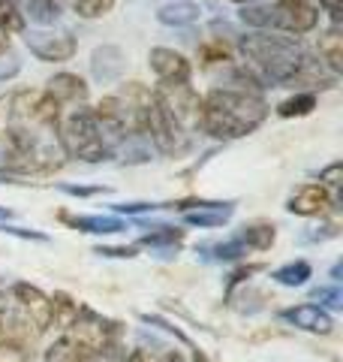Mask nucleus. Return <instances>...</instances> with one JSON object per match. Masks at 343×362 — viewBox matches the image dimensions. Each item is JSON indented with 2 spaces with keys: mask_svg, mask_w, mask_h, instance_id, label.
Returning <instances> with one entry per match:
<instances>
[{
  "mask_svg": "<svg viewBox=\"0 0 343 362\" xmlns=\"http://www.w3.org/2000/svg\"><path fill=\"white\" fill-rule=\"evenodd\" d=\"M238 52L244 58V66L262 82V88H295L313 94V88L325 90L337 82V76L301 40L286 37V33H244L238 40Z\"/></svg>",
  "mask_w": 343,
  "mask_h": 362,
  "instance_id": "obj_1",
  "label": "nucleus"
},
{
  "mask_svg": "<svg viewBox=\"0 0 343 362\" xmlns=\"http://www.w3.org/2000/svg\"><path fill=\"white\" fill-rule=\"evenodd\" d=\"M268 112L271 109L262 94L235 88H211L199 103V130L223 142L244 139L265 124Z\"/></svg>",
  "mask_w": 343,
  "mask_h": 362,
  "instance_id": "obj_2",
  "label": "nucleus"
},
{
  "mask_svg": "<svg viewBox=\"0 0 343 362\" xmlns=\"http://www.w3.org/2000/svg\"><path fill=\"white\" fill-rule=\"evenodd\" d=\"M54 139H57L61 154L70 157V160H78V163H106L114 157L112 142L106 139V133H102V127L97 124L94 112L85 106H78L66 118H61Z\"/></svg>",
  "mask_w": 343,
  "mask_h": 362,
  "instance_id": "obj_3",
  "label": "nucleus"
},
{
  "mask_svg": "<svg viewBox=\"0 0 343 362\" xmlns=\"http://www.w3.org/2000/svg\"><path fill=\"white\" fill-rule=\"evenodd\" d=\"M238 18L253 30L286 33V37H304L319 28V9L311 4H277V0H256V4L241 6Z\"/></svg>",
  "mask_w": 343,
  "mask_h": 362,
  "instance_id": "obj_4",
  "label": "nucleus"
},
{
  "mask_svg": "<svg viewBox=\"0 0 343 362\" xmlns=\"http://www.w3.org/2000/svg\"><path fill=\"white\" fill-rule=\"evenodd\" d=\"M61 118H64V109L45 90H16L9 97V127H18L49 139L52 133H57Z\"/></svg>",
  "mask_w": 343,
  "mask_h": 362,
  "instance_id": "obj_5",
  "label": "nucleus"
},
{
  "mask_svg": "<svg viewBox=\"0 0 343 362\" xmlns=\"http://www.w3.org/2000/svg\"><path fill=\"white\" fill-rule=\"evenodd\" d=\"M40 329L30 317L13 305L6 296L0 299V350L13 356H28L40 341Z\"/></svg>",
  "mask_w": 343,
  "mask_h": 362,
  "instance_id": "obj_6",
  "label": "nucleus"
},
{
  "mask_svg": "<svg viewBox=\"0 0 343 362\" xmlns=\"http://www.w3.org/2000/svg\"><path fill=\"white\" fill-rule=\"evenodd\" d=\"M145 139L154 145V148L160 154H169V157H178V154H184L190 151V133L181 127V124L169 115V112L157 103V97H154V106L151 112H148V127H145Z\"/></svg>",
  "mask_w": 343,
  "mask_h": 362,
  "instance_id": "obj_7",
  "label": "nucleus"
},
{
  "mask_svg": "<svg viewBox=\"0 0 343 362\" xmlns=\"http://www.w3.org/2000/svg\"><path fill=\"white\" fill-rule=\"evenodd\" d=\"M154 97L184 130L199 127V103H202V97L196 94V88H193L190 82H160L154 88Z\"/></svg>",
  "mask_w": 343,
  "mask_h": 362,
  "instance_id": "obj_8",
  "label": "nucleus"
},
{
  "mask_svg": "<svg viewBox=\"0 0 343 362\" xmlns=\"http://www.w3.org/2000/svg\"><path fill=\"white\" fill-rule=\"evenodd\" d=\"M25 45L33 58L42 64H66L78 52V42L70 30H49V28L25 30Z\"/></svg>",
  "mask_w": 343,
  "mask_h": 362,
  "instance_id": "obj_9",
  "label": "nucleus"
},
{
  "mask_svg": "<svg viewBox=\"0 0 343 362\" xmlns=\"http://www.w3.org/2000/svg\"><path fill=\"white\" fill-rule=\"evenodd\" d=\"M6 299L18 305L33 323H37L40 332H49V320H52V299L49 293H42L37 284H28V281H16L6 290Z\"/></svg>",
  "mask_w": 343,
  "mask_h": 362,
  "instance_id": "obj_10",
  "label": "nucleus"
},
{
  "mask_svg": "<svg viewBox=\"0 0 343 362\" xmlns=\"http://www.w3.org/2000/svg\"><path fill=\"white\" fill-rule=\"evenodd\" d=\"M335 209V197L328 194L323 185H299L292 190V197L286 199V211L299 214V218H325Z\"/></svg>",
  "mask_w": 343,
  "mask_h": 362,
  "instance_id": "obj_11",
  "label": "nucleus"
},
{
  "mask_svg": "<svg viewBox=\"0 0 343 362\" xmlns=\"http://www.w3.org/2000/svg\"><path fill=\"white\" fill-rule=\"evenodd\" d=\"M280 320L295 326V329H301V332H311V335H331L335 332V317H331L325 308H319L316 302H301V305H292V308H283Z\"/></svg>",
  "mask_w": 343,
  "mask_h": 362,
  "instance_id": "obj_12",
  "label": "nucleus"
},
{
  "mask_svg": "<svg viewBox=\"0 0 343 362\" xmlns=\"http://www.w3.org/2000/svg\"><path fill=\"white\" fill-rule=\"evenodd\" d=\"M148 66L154 70L160 82H190L193 76V64L181 52L166 49V45H154L148 52Z\"/></svg>",
  "mask_w": 343,
  "mask_h": 362,
  "instance_id": "obj_13",
  "label": "nucleus"
},
{
  "mask_svg": "<svg viewBox=\"0 0 343 362\" xmlns=\"http://www.w3.org/2000/svg\"><path fill=\"white\" fill-rule=\"evenodd\" d=\"M42 90L61 109L64 106H85V100H88V82L78 73H54Z\"/></svg>",
  "mask_w": 343,
  "mask_h": 362,
  "instance_id": "obj_14",
  "label": "nucleus"
},
{
  "mask_svg": "<svg viewBox=\"0 0 343 362\" xmlns=\"http://www.w3.org/2000/svg\"><path fill=\"white\" fill-rule=\"evenodd\" d=\"M127 70V54L118 45H97L90 52V73H94L97 82H118Z\"/></svg>",
  "mask_w": 343,
  "mask_h": 362,
  "instance_id": "obj_15",
  "label": "nucleus"
},
{
  "mask_svg": "<svg viewBox=\"0 0 343 362\" xmlns=\"http://www.w3.org/2000/svg\"><path fill=\"white\" fill-rule=\"evenodd\" d=\"M64 223H70L78 233H90V235H112V233H124L127 230V221L118 218V214H61Z\"/></svg>",
  "mask_w": 343,
  "mask_h": 362,
  "instance_id": "obj_16",
  "label": "nucleus"
},
{
  "mask_svg": "<svg viewBox=\"0 0 343 362\" xmlns=\"http://www.w3.org/2000/svg\"><path fill=\"white\" fill-rule=\"evenodd\" d=\"M199 16H202V9L193 0H175V4H166L157 9V21L166 28H190L199 21Z\"/></svg>",
  "mask_w": 343,
  "mask_h": 362,
  "instance_id": "obj_17",
  "label": "nucleus"
},
{
  "mask_svg": "<svg viewBox=\"0 0 343 362\" xmlns=\"http://www.w3.org/2000/svg\"><path fill=\"white\" fill-rule=\"evenodd\" d=\"M52 320H49V329H57V332H66L70 326L76 323V317H78V308H82V302H76L70 293H64V290H57L52 293Z\"/></svg>",
  "mask_w": 343,
  "mask_h": 362,
  "instance_id": "obj_18",
  "label": "nucleus"
},
{
  "mask_svg": "<svg viewBox=\"0 0 343 362\" xmlns=\"http://www.w3.org/2000/svg\"><path fill=\"white\" fill-rule=\"evenodd\" d=\"M316 58L323 61L335 76H340V70H343V37H340V30H337V28H331V30H325V33H319Z\"/></svg>",
  "mask_w": 343,
  "mask_h": 362,
  "instance_id": "obj_19",
  "label": "nucleus"
},
{
  "mask_svg": "<svg viewBox=\"0 0 343 362\" xmlns=\"http://www.w3.org/2000/svg\"><path fill=\"white\" fill-rule=\"evenodd\" d=\"M235 202H214L211 209H190L184 211V223L199 226V230H214V226H223L232 218Z\"/></svg>",
  "mask_w": 343,
  "mask_h": 362,
  "instance_id": "obj_20",
  "label": "nucleus"
},
{
  "mask_svg": "<svg viewBox=\"0 0 343 362\" xmlns=\"http://www.w3.org/2000/svg\"><path fill=\"white\" fill-rule=\"evenodd\" d=\"M151 233H145L139 245L142 247H151V251H178L181 242H184V230L178 226H169V223H154L148 226Z\"/></svg>",
  "mask_w": 343,
  "mask_h": 362,
  "instance_id": "obj_21",
  "label": "nucleus"
},
{
  "mask_svg": "<svg viewBox=\"0 0 343 362\" xmlns=\"http://www.w3.org/2000/svg\"><path fill=\"white\" fill-rule=\"evenodd\" d=\"M235 239L241 242L247 251H268V247L277 242V230H274V223H244L241 230L235 233Z\"/></svg>",
  "mask_w": 343,
  "mask_h": 362,
  "instance_id": "obj_22",
  "label": "nucleus"
},
{
  "mask_svg": "<svg viewBox=\"0 0 343 362\" xmlns=\"http://www.w3.org/2000/svg\"><path fill=\"white\" fill-rule=\"evenodd\" d=\"M311 275H313V266L307 263V259H292V263L274 269L271 281H274V284H280V287H304Z\"/></svg>",
  "mask_w": 343,
  "mask_h": 362,
  "instance_id": "obj_23",
  "label": "nucleus"
},
{
  "mask_svg": "<svg viewBox=\"0 0 343 362\" xmlns=\"http://www.w3.org/2000/svg\"><path fill=\"white\" fill-rule=\"evenodd\" d=\"M313 109H316V94H311V90H295L292 97H286L277 106V115L280 118H304V115H311Z\"/></svg>",
  "mask_w": 343,
  "mask_h": 362,
  "instance_id": "obj_24",
  "label": "nucleus"
},
{
  "mask_svg": "<svg viewBox=\"0 0 343 362\" xmlns=\"http://www.w3.org/2000/svg\"><path fill=\"white\" fill-rule=\"evenodd\" d=\"M199 61L205 66H229L235 58H232V49H229V42H223V40H205L199 45Z\"/></svg>",
  "mask_w": 343,
  "mask_h": 362,
  "instance_id": "obj_25",
  "label": "nucleus"
},
{
  "mask_svg": "<svg viewBox=\"0 0 343 362\" xmlns=\"http://www.w3.org/2000/svg\"><path fill=\"white\" fill-rule=\"evenodd\" d=\"M0 30L4 33H25L28 21L21 16L18 0H0Z\"/></svg>",
  "mask_w": 343,
  "mask_h": 362,
  "instance_id": "obj_26",
  "label": "nucleus"
},
{
  "mask_svg": "<svg viewBox=\"0 0 343 362\" xmlns=\"http://www.w3.org/2000/svg\"><path fill=\"white\" fill-rule=\"evenodd\" d=\"M78 18H102L114 9V0H70Z\"/></svg>",
  "mask_w": 343,
  "mask_h": 362,
  "instance_id": "obj_27",
  "label": "nucleus"
},
{
  "mask_svg": "<svg viewBox=\"0 0 343 362\" xmlns=\"http://www.w3.org/2000/svg\"><path fill=\"white\" fill-rule=\"evenodd\" d=\"M142 323H148V326H157V329H163V332H169V335H175L178 341L184 344V347H190V350L196 347V344L190 341V335H187V332H181L178 326H172V323L166 320V317H160V314H142Z\"/></svg>",
  "mask_w": 343,
  "mask_h": 362,
  "instance_id": "obj_28",
  "label": "nucleus"
},
{
  "mask_svg": "<svg viewBox=\"0 0 343 362\" xmlns=\"http://www.w3.org/2000/svg\"><path fill=\"white\" fill-rule=\"evenodd\" d=\"M319 299V308H325V305H328V308H340V305H343V293H340V287L337 284H325V287H316L313 293H311V302H316Z\"/></svg>",
  "mask_w": 343,
  "mask_h": 362,
  "instance_id": "obj_29",
  "label": "nucleus"
},
{
  "mask_svg": "<svg viewBox=\"0 0 343 362\" xmlns=\"http://www.w3.org/2000/svg\"><path fill=\"white\" fill-rule=\"evenodd\" d=\"M57 190H61V194H66V197H78V199L109 194V187H102V185H57Z\"/></svg>",
  "mask_w": 343,
  "mask_h": 362,
  "instance_id": "obj_30",
  "label": "nucleus"
},
{
  "mask_svg": "<svg viewBox=\"0 0 343 362\" xmlns=\"http://www.w3.org/2000/svg\"><path fill=\"white\" fill-rule=\"evenodd\" d=\"M21 73V58L13 52V49H6V52H0V82H6V78H16Z\"/></svg>",
  "mask_w": 343,
  "mask_h": 362,
  "instance_id": "obj_31",
  "label": "nucleus"
},
{
  "mask_svg": "<svg viewBox=\"0 0 343 362\" xmlns=\"http://www.w3.org/2000/svg\"><path fill=\"white\" fill-rule=\"evenodd\" d=\"M0 233L16 235V239H25V242H49V235H45V233L28 230V226H16V223H0Z\"/></svg>",
  "mask_w": 343,
  "mask_h": 362,
  "instance_id": "obj_32",
  "label": "nucleus"
},
{
  "mask_svg": "<svg viewBox=\"0 0 343 362\" xmlns=\"http://www.w3.org/2000/svg\"><path fill=\"white\" fill-rule=\"evenodd\" d=\"M340 175H343V163L335 160V163H328L325 169H319V181H316V185H323L325 190H335L340 185Z\"/></svg>",
  "mask_w": 343,
  "mask_h": 362,
  "instance_id": "obj_33",
  "label": "nucleus"
},
{
  "mask_svg": "<svg viewBox=\"0 0 343 362\" xmlns=\"http://www.w3.org/2000/svg\"><path fill=\"white\" fill-rule=\"evenodd\" d=\"M154 209H160L157 202H118V206H112V211L118 214V218L121 214H127V218L130 214H145V211H154Z\"/></svg>",
  "mask_w": 343,
  "mask_h": 362,
  "instance_id": "obj_34",
  "label": "nucleus"
},
{
  "mask_svg": "<svg viewBox=\"0 0 343 362\" xmlns=\"http://www.w3.org/2000/svg\"><path fill=\"white\" fill-rule=\"evenodd\" d=\"M127 359V350H124L121 344L118 347H106V350H100V354H90L88 359L82 362H124Z\"/></svg>",
  "mask_w": 343,
  "mask_h": 362,
  "instance_id": "obj_35",
  "label": "nucleus"
},
{
  "mask_svg": "<svg viewBox=\"0 0 343 362\" xmlns=\"http://www.w3.org/2000/svg\"><path fill=\"white\" fill-rule=\"evenodd\" d=\"M94 254H100V257H112V259H133V257H139V251L136 247H112V245H100Z\"/></svg>",
  "mask_w": 343,
  "mask_h": 362,
  "instance_id": "obj_36",
  "label": "nucleus"
},
{
  "mask_svg": "<svg viewBox=\"0 0 343 362\" xmlns=\"http://www.w3.org/2000/svg\"><path fill=\"white\" fill-rule=\"evenodd\" d=\"M319 9L323 13H328V18H331V25H340V0H319Z\"/></svg>",
  "mask_w": 343,
  "mask_h": 362,
  "instance_id": "obj_37",
  "label": "nucleus"
},
{
  "mask_svg": "<svg viewBox=\"0 0 343 362\" xmlns=\"http://www.w3.org/2000/svg\"><path fill=\"white\" fill-rule=\"evenodd\" d=\"M256 272H262V266H259V263H256V266H247V269H238L235 275L229 278V290H232L235 284H241V281H247L250 275H256Z\"/></svg>",
  "mask_w": 343,
  "mask_h": 362,
  "instance_id": "obj_38",
  "label": "nucleus"
},
{
  "mask_svg": "<svg viewBox=\"0 0 343 362\" xmlns=\"http://www.w3.org/2000/svg\"><path fill=\"white\" fill-rule=\"evenodd\" d=\"M193 362H208V356H205L202 347H193Z\"/></svg>",
  "mask_w": 343,
  "mask_h": 362,
  "instance_id": "obj_39",
  "label": "nucleus"
},
{
  "mask_svg": "<svg viewBox=\"0 0 343 362\" xmlns=\"http://www.w3.org/2000/svg\"><path fill=\"white\" fill-rule=\"evenodd\" d=\"M6 49H9V33L0 30V52H6Z\"/></svg>",
  "mask_w": 343,
  "mask_h": 362,
  "instance_id": "obj_40",
  "label": "nucleus"
},
{
  "mask_svg": "<svg viewBox=\"0 0 343 362\" xmlns=\"http://www.w3.org/2000/svg\"><path fill=\"white\" fill-rule=\"evenodd\" d=\"M9 218H13V211H9V209H0V221H4V223H6Z\"/></svg>",
  "mask_w": 343,
  "mask_h": 362,
  "instance_id": "obj_41",
  "label": "nucleus"
},
{
  "mask_svg": "<svg viewBox=\"0 0 343 362\" xmlns=\"http://www.w3.org/2000/svg\"><path fill=\"white\" fill-rule=\"evenodd\" d=\"M277 4H307V0H277Z\"/></svg>",
  "mask_w": 343,
  "mask_h": 362,
  "instance_id": "obj_42",
  "label": "nucleus"
},
{
  "mask_svg": "<svg viewBox=\"0 0 343 362\" xmlns=\"http://www.w3.org/2000/svg\"><path fill=\"white\" fill-rule=\"evenodd\" d=\"M238 6H247V4H256V0H235Z\"/></svg>",
  "mask_w": 343,
  "mask_h": 362,
  "instance_id": "obj_43",
  "label": "nucleus"
},
{
  "mask_svg": "<svg viewBox=\"0 0 343 362\" xmlns=\"http://www.w3.org/2000/svg\"><path fill=\"white\" fill-rule=\"evenodd\" d=\"M18 4H21V0H18Z\"/></svg>",
  "mask_w": 343,
  "mask_h": 362,
  "instance_id": "obj_44",
  "label": "nucleus"
}]
</instances>
